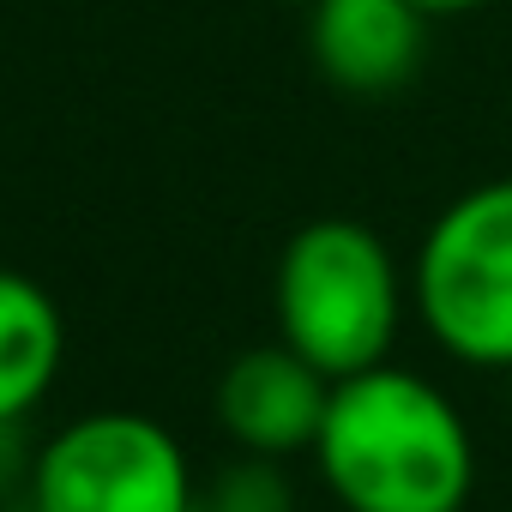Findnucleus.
<instances>
[{
    "label": "nucleus",
    "mask_w": 512,
    "mask_h": 512,
    "mask_svg": "<svg viewBox=\"0 0 512 512\" xmlns=\"http://www.w3.org/2000/svg\"><path fill=\"white\" fill-rule=\"evenodd\" d=\"M302 7H314V0H302Z\"/></svg>",
    "instance_id": "obj_11"
},
{
    "label": "nucleus",
    "mask_w": 512,
    "mask_h": 512,
    "mask_svg": "<svg viewBox=\"0 0 512 512\" xmlns=\"http://www.w3.org/2000/svg\"><path fill=\"white\" fill-rule=\"evenodd\" d=\"M181 440L139 410H91L31 458V512H193Z\"/></svg>",
    "instance_id": "obj_4"
},
{
    "label": "nucleus",
    "mask_w": 512,
    "mask_h": 512,
    "mask_svg": "<svg viewBox=\"0 0 512 512\" xmlns=\"http://www.w3.org/2000/svg\"><path fill=\"white\" fill-rule=\"evenodd\" d=\"M404 272L392 247L356 217H314L302 223L272 278L278 338L308 356L326 380H356L386 368L392 338L404 326Z\"/></svg>",
    "instance_id": "obj_2"
},
{
    "label": "nucleus",
    "mask_w": 512,
    "mask_h": 512,
    "mask_svg": "<svg viewBox=\"0 0 512 512\" xmlns=\"http://www.w3.org/2000/svg\"><path fill=\"white\" fill-rule=\"evenodd\" d=\"M416 7H422L428 19H464V13H476V7H488V0H416Z\"/></svg>",
    "instance_id": "obj_9"
},
{
    "label": "nucleus",
    "mask_w": 512,
    "mask_h": 512,
    "mask_svg": "<svg viewBox=\"0 0 512 512\" xmlns=\"http://www.w3.org/2000/svg\"><path fill=\"white\" fill-rule=\"evenodd\" d=\"M67 356V320L55 296L0 266V428H19L55 386Z\"/></svg>",
    "instance_id": "obj_7"
},
{
    "label": "nucleus",
    "mask_w": 512,
    "mask_h": 512,
    "mask_svg": "<svg viewBox=\"0 0 512 512\" xmlns=\"http://www.w3.org/2000/svg\"><path fill=\"white\" fill-rule=\"evenodd\" d=\"M410 302L446 356L512 374V175L464 187L428 223Z\"/></svg>",
    "instance_id": "obj_3"
},
{
    "label": "nucleus",
    "mask_w": 512,
    "mask_h": 512,
    "mask_svg": "<svg viewBox=\"0 0 512 512\" xmlns=\"http://www.w3.org/2000/svg\"><path fill=\"white\" fill-rule=\"evenodd\" d=\"M314 464L344 512H464L476 488L458 404L392 362L332 386Z\"/></svg>",
    "instance_id": "obj_1"
},
{
    "label": "nucleus",
    "mask_w": 512,
    "mask_h": 512,
    "mask_svg": "<svg viewBox=\"0 0 512 512\" xmlns=\"http://www.w3.org/2000/svg\"><path fill=\"white\" fill-rule=\"evenodd\" d=\"M332 386L338 380H326L284 338L260 344V350H241L217 380V428L253 458L314 452L326 410H332Z\"/></svg>",
    "instance_id": "obj_5"
},
{
    "label": "nucleus",
    "mask_w": 512,
    "mask_h": 512,
    "mask_svg": "<svg viewBox=\"0 0 512 512\" xmlns=\"http://www.w3.org/2000/svg\"><path fill=\"white\" fill-rule=\"evenodd\" d=\"M199 500L211 512H296V494L284 482V458H253V452H241L235 464H223L199 488Z\"/></svg>",
    "instance_id": "obj_8"
},
{
    "label": "nucleus",
    "mask_w": 512,
    "mask_h": 512,
    "mask_svg": "<svg viewBox=\"0 0 512 512\" xmlns=\"http://www.w3.org/2000/svg\"><path fill=\"white\" fill-rule=\"evenodd\" d=\"M308 49L332 91L344 97H398L428 49V13L416 0H314Z\"/></svg>",
    "instance_id": "obj_6"
},
{
    "label": "nucleus",
    "mask_w": 512,
    "mask_h": 512,
    "mask_svg": "<svg viewBox=\"0 0 512 512\" xmlns=\"http://www.w3.org/2000/svg\"><path fill=\"white\" fill-rule=\"evenodd\" d=\"M193 512H211V506H205V500H193Z\"/></svg>",
    "instance_id": "obj_10"
}]
</instances>
